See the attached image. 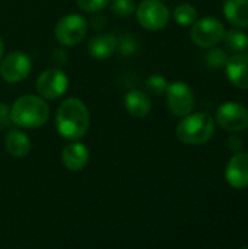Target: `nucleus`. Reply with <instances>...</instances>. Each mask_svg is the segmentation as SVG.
I'll return each instance as SVG.
<instances>
[{
	"instance_id": "nucleus-1",
	"label": "nucleus",
	"mask_w": 248,
	"mask_h": 249,
	"mask_svg": "<svg viewBox=\"0 0 248 249\" xmlns=\"http://www.w3.org/2000/svg\"><path fill=\"white\" fill-rule=\"evenodd\" d=\"M91 115L83 101L79 98L64 99L56 112L57 133L66 140H80L89 130Z\"/></svg>"
},
{
	"instance_id": "nucleus-2",
	"label": "nucleus",
	"mask_w": 248,
	"mask_h": 249,
	"mask_svg": "<svg viewBox=\"0 0 248 249\" xmlns=\"http://www.w3.org/2000/svg\"><path fill=\"white\" fill-rule=\"evenodd\" d=\"M50 118V107L39 95H22L10 107L12 124L20 128L42 127Z\"/></svg>"
},
{
	"instance_id": "nucleus-3",
	"label": "nucleus",
	"mask_w": 248,
	"mask_h": 249,
	"mask_svg": "<svg viewBox=\"0 0 248 249\" xmlns=\"http://www.w3.org/2000/svg\"><path fill=\"white\" fill-rule=\"evenodd\" d=\"M215 133V120L205 112L187 114L177 124V139L190 146H200L208 143Z\"/></svg>"
},
{
	"instance_id": "nucleus-4",
	"label": "nucleus",
	"mask_w": 248,
	"mask_h": 249,
	"mask_svg": "<svg viewBox=\"0 0 248 249\" xmlns=\"http://www.w3.org/2000/svg\"><path fill=\"white\" fill-rule=\"evenodd\" d=\"M89 29L88 20L79 13H67L58 19L54 28L56 39L64 47H75L80 44Z\"/></svg>"
},
{
	"instance_id": "nucleus-5",
	"label": "nucleus",
	"mask_w": 248,
	"mask_h": 249,
	"mask_svg": "<svg viewBox=\"0 0 248 249\" xmlns=\"http://www.w3.org/2000/svg\"><path fill=\"white\" fill-rule=\"evenodd\" d=\"M67 88H69V77L63 70L57 67L45 69L44 71H41V74L35 82L37 93L45 101L58 99L67 92Z\"/></svg>"
},
{
	"instance_id": "nucleus-6",
	"label": "nucleus",
	"mask_w": 248,
	"mask_h": 249,
	"mask_svg": "<svg viewBox=\"0 0 248 249\" xmlns=\"http://www.w3.org/2000/svg\"><path fill=\"white\" fill-rule=\"evenodd\" d=\"M134 12L137 22L148 31H161L170 22V10L161 0H143Z\"/></svg>"
},
{
	"instance_id": "nucleus-7",
	"label": "nucleus",
	"mask_w": 248,
	"mask_h": 249,
	"mask_svg": "<svg viewBox=\"0 0 248 249\" xmlns=\"http://www.w3.org/2000/svg\"><path fill=\"white\" fill-rule=\"evenodd\" d=\"M224 34H225L224 23L212 16L196 20L190 29L191 41L202 48H210L218 45L222 41Z\"/></svg>"
},
{
	"instance_id": "nucleus-8",
	"label": "nucleus",
	"mask_w": 248,
	"mask_h": 249,
	"mask_svg": "<svg viewBox=\"0 0 248 249\" xmlns=\"http://www.w3.org/2000/svg\"><path fill=\"white\" fill-rule=\"evenodd\" d=\"M167 107L171 114L184 117L194 108V93L186 82H174L167 88Z\"/></svg>"
},
{
	"instance_id": "nucleus-9",
	"label": "nucleus",
	"mask_w": 248,
	"mask_h": 249,
	"mask_svg": "<svg viewBox=\"0 0 248 249\" xmlns=\"http://www.w3.org/2000/svg\"><path fill=\"white\" fill-rule=\"evenodd\" d=\"M31 70L32 61L22 51H12L0 63V76L7 83H19L25 80Z\"/></svg>"
},
{
	"instance_id": "nucleus-10",
	"label": "nucleus",
	"mask_w": 248,
	"mask_h": 249,
	"mask_svg": "<svg viewBox=\"0 0 248 249\" xmlns=\"http://www.w3.org/2000/svg\"><path fill=\"white\" fill-rule=\"evenodd\" d=\"M216 123L227 131H243L248 127V109L240 102H225L216 111Z\"/></svg>"
},
{
	"instance_id": "nucleus-11",
	"label": "nucleus",
	"mask_w": 248,
	"mask_h": 249,
	"mask_svg": "<svg viewBox=\"0 0 248 249\" xmlns=\"http://www.w3.org/2000/svg\"><path fill=\"white\" fill-rule=\"evenodd\" d=\"M225 178L232 188L248 187V153L237 152L228 162Z\"/></svg>"
},
{
	"instance_id": "nucleus-12",
	"label": "nucleus",
	"mask_w": 248,
	"mask_h": 249,
	"mask_svg": "<svg viewBox=\"0 0 248 249\" xmlns=\"http://www.w3.org/2000/svg\"><path fill=\"white\" fill-rule=\"evenodd\" d=\"M89 162V149L79 143L77 140H73L64 149L61 150V163L67 171L79 172L82 171Z\"/></svg>"
},
{
	"instance_id": "nucleus-13",
	"label": "nucleus",
	"mask_w": 248,
	"mask_h": 249,
	"mask_svg": "<svg viewBox=\"0 0 248 249\" xmlns=\"http://www.w3.org/2000/svg\"><path fill=\"white\" fill-rule=\"evenodd\" d=\"M118 47V38L111 34H98L92 36L88 42V53L95 60H107L110 58Z\"/></svg>"
},
{
	"instance_id": "nucleus-14",
	"label": "nucleus",
	"mask_w": 248,
	"mask_h": 249,
	"mask_svg": "<svg viewBox=\"0 0 248 249\" xmlns=\"http://www.w3.org/2000/svg\"><path fill=\"white\" fill-rule=\"evenodd\" d=\"M227 77L238 89H248V55L237 54L229 57L227 64Z\"/></svg>"
},
{
	"instance_id": "nucleus-15",
	"label": "nucleus",
	"mask_w": 248,
	"mask_h": 249,
	"mask_svg": "<svg viewBox=\"0 0 248 249\" xmlns=\"http://www.w3.org/2000/svg\"><path fill=\"white\" fill-rule=\"evenodd\" d=\"M124 108L133 118H145L152 109V99L146 92L132 89L126 93Z\"/></svg>"
},
{
	"instance_id": "nucleus-16",
	"label": "nucleus",
	"mask_w": 248,
	"mask_h": 249,
	"mask_svg": "<svg viewBox=\"0 0 248 249\" xmlns=\"http://www.w3.org/2000/svg\"><path fill=\"white\" fill-rule=\"evenodd\" d=\"M4 149L15 159H23L31 152V139L20 130H10L4 137Z\"/></svg>"
},
{
	"instance_id": "nucleus-17",
	"label": "nucleus",
	"mask_w": 248,
	"mask_h": 249,
	"mask_svg": "<svg viewBox=\"0 0 248 249\" xmlns=\"http://www.w3.org/2000/svg\"><path fill=\"white\" fill-rule=\"evenodd\" d=\"M224 13L231 25L237 28L248 26V0H225Z\"/></svg>"
},
{
	"instance_id": "nucleus-18",
	"label": "nucleus",
	"mask_w": 248,
	"mask_h": 249,
	"mask_svg": "<svg viewBox=\"0 0 248 249\" xmlns=\"http://www.w3.org/2000/svg\"><path fill=\"white\" fill-rule=\"evenodd\" d=\"M222 41L231 51H235V53H243L248 47V35L238 29H231L228 32L225 31Z\"/></svg>"
},
{
	"instance_id": "nucleus-19",
	"label": "nucleus",
	"mask_w": 248,
	"mask_h": 249,
	"mask_svg": "<svg viewBox=\"0 0 248 249\" xmlns=\"http://www.w3.org/2000/svg\"><path fill=\"white\" fill-rule=\"evenodd\" d=\"M175 22L181 26H189V25H193L197 19V10L194 6L189 4V3H183L180 6H177L174 9V13H172Z\"/></svg>"
},
{
	"instance_id": "nucleus-20",
	"label": "nucleus",
	"mask_w": 248,
	"mask_h": 249,
	"mask_svg": "<svg viewBox=\"0 0 248 249\" xmlns=\"http://www.w3.org/2000/svg\"><path fill=\"white\" fill-rule=\"evenodd\" d=\"M168 80L161 76V74H151L146 82H145V88L146 90L153 95V96H161L167 92V88H168Z\"/></svg>"
},
{
	"instance_id": "nucleus-21",
	"label": "nucleus",
	"mask_w": 248,
	"mask_h": 249,
	"mask_svg": "<svg viewBox=\"0 0 248 249\" xmlns=\"http://www.w3.org/2000/svg\"><path fill=\"white\" fill-rule=\"evenodd\" d=\"M228 58L229 57H228V54H227V51L224 48H213V47H210V50L205 55L206 66L208 67H212V69L225 67Z\"/></svg>"
},
{
	"instance_id": "nucleus-22",
	"label": "nucleus",
	"mask_w": 248,
	"mask_h": 249,
	"mask_svg": "<svg viewBox=\"0 0 248 249\" xmlns=\"http://www.w3.org/2000/svg\"><path fill=\"white\" fill-rule=\"evenodd\" d=\"M110 6H111V12L121 19L132 16L136 10L134 0H113Z\"/></svg>"
},
{
	"instance_id": "nucleus-23",
	"label": "nucleus",
	"mask_w": 248,
	"mask_h": 249,
	"mask_svg": "<svg viewBox=\"0 0 248 249\" xmlns=\"http://www.w3.org/2000/svg\"><path fill=\"white\" fill-rule=\"evenodd\" d=\"M79 9H82L83 12L88 13H96L102 9L107 7V4L110 3V0H76Z\"/></svg>"
},
{
	"instance_id": "nucleus-24",
	"label": "nucleus",
	"mask_w": 248,
	"mask_h": 249,
	"mask_svg": "<svg viewBox=\"0 0 248 249\" xmlns=\"http://www.w3.org/2000/svg\"><path fill=\"white\" fill-rule=\"evenodd\" d=\"M118 51L123 55H133L137 51V42L133 36L130 35H124L121 38H118Z\"/></svg>"
},
{
	"instance_id": "nucleus-25",
	"label": "nucleus",
	"mask_w": 248,
	"mask_h": 249,
	"mask_svg": "<svg viewBox=\"0 0 248 249\" xmlns=\"http://www.w3.org/2000/svg\"><path fill=\"white\" fill-rule=\"evenodd\" d=\"M10 124V107L7 104H0V128H7Z\"/></svg>"
},
{
	"instance_id": "nucleus-26",
	"label": "nucleus",
	"mask_w": 248,
	"mask_h": 249,
	"mask_svg": "<svg viewBox=\"0 0 248 249\" xmlns=\"http://www.w3.org/2000/svg\"><path fill=\"white\" fill-rule=\"evenodd\" d=\"M227 143H228V149L229 150H232V152H241V149H243V139L240 137V136H237V134H232V136H229L228 137V140H227Z\"/></svg>"
},
{
	"instance_id": "nucleus-27",
	"label": "nucleus",
	"mask_w": 248,
	"mask_h": 249,
	"mask_svg": "<svg viewBox=\"0 0 248 249\" xmlns=\"http://www.w3.org/2000/svg\"><path fill=\"white\" fill-rule=\"evenodd\" d=\"M51 58H53V61H54L56 64H66L69 55H67L66 50H63V48H56V50L53 51Z\"/></svg>"
},
{
	"instance_id": "nucleus-28",
	"label": "nucleus",
	"mask_w": 248,
	"mask_h": 249,
	"mask_svg": "<svg viewBox=\"0 0 248 249\" xmlns=\"http://www.w3.org/2000/svg\"><path fill=\"white\" fill-rule=\"evenodd\" d=\"M107 25V19L104 18V15H94L91 19V26L96 31L102 29Z\"/></svg>"
},
{
	"instance_id": "nucleus-29",
	"label": "nucleus",
	"mask_w": 248,
	"mask_h": 249,
	"mask_svg": "<svg viewBox=\"0 0 248 249\" xmlns=\"http://www.w3.org/2000/svg\"><path fill=\"white\" fill-rule=\"evenodd\" d=\"M3 50H4V45H3V39L0 38V61H1V55H3Z\"/></svg>"
}]
</instances>
